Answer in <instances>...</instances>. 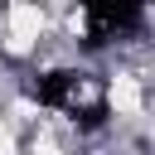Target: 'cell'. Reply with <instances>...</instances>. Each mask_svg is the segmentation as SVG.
Returning <instances> with one entry per match:
<instances>
[{"label":"cell","instance_id":"obj_1","mask_svg":"<svg viewBox=\"0 0 155 155\" xmlns=\"http://www.w3.org/2000/svg\"><path fill=\"white\" fill-rule=\"evenodd\" d=\"M44 34V10L39 5H10L5 10V48L10 53H29Z\"/></svg>","mask_w":155,"mask_h":155},{"label":"cell","instance_id":"obj_2","mask_svg":"<svg viewBox=\"0 0 155 155\" xmlns=\"http://www.w3.org/2000/svg\"><path fill=\"white\" fill-rule=\"evenodd\" d=\"M107 102H111V111L136 116V111H140V87H136V78H116L111 92H107Z\"/></svg>","mask_w":155,"mask_h":155},{"label":"cell","instance_id":"obj_3","mask_svg":"<svg viewBox=\"0 0 155 155\" xmlns=\"http://www.w3.org/2000/svg\"><path fill=\"white\" fill-rule=\"evenodd\" d=\"M29 155H63V145H58L53 136H39V140L29 145Z\"/></svg>","mask_w":155,"mask_h":155}]
</instances>
